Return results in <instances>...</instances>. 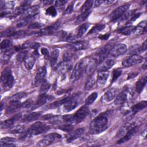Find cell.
Here are the masks:
<instances>
[{"label":"cell","instance_id":"6da1fadb","mask_svg":"<svg viewBox=\"0 0 147 147\" xmlns=\"http://www.w3.org/2000/svg\"><path fill=\"white\" fill-rule=\"evenodd\" d=\"M108 127V118L106 114H100L94 118L90 126V131L91 134H99Z\"/></svg>","mask_w":147,"mask_h":147},{"label":"cell","instance_id":"7a4b0ae2","mask_svg":"<svg viewBox=\"0 0 147 147\" xmlns=\"http://www.w3.org/2000/svg\"><path fill=\"white\" fill-rule=\"evenodd\" d=\"M50 129L49 125L43 123L41 122H37L33 123L28 130L22 133L21 138L22 139L27 138L33 136L39 135L48 131Z\"/></svg>","mask_w":147,"mask_h":147},{"label":"cell","instance_id":"3957f363","mask_svg":"<svg viewBox=\"0 0 147 147\" xmlns=\"http://www.w3.org/2000/svg\"><path fill=\"white\" fill-rule=\"evenodd\" d=\"M1 82L2 86L7 89L11 88L14 85V78L10 69L6 68L2 71L1 76Z\"/></svg>","mask_w":147,"mask_h":147},{"label":"cell","instance_id":"277c9868","mask_svg":"<svg viewBox=\"0 0 147 147\" xmlns=\"http://www.w3.org/2000/svg\"><path fill=\"white\" fill-rule=\"evenodd\" d=\"M86 64L87 63L84 60H82L76 63L70 77V80L72 83L75 82L80 78L83 71L85 70Z\"/></svg>","mask_w":147,"mask_h":147},{"label":"cell","instance_id":"5b68a950","mask_svg":"<svg viewBox=\"0 0 147 147\" xmlns=\"http://www.w3.org/2000/svg\"><path fill=\"white\" fill-rule=\"evenodd\" d=\"M61 138V136L56 133H53L45 136L42 139L40 140L37 145L38 146H47L53 143L57 142Z\"/></svg>","mask_w":147,"mask_h":147},{"label":"cell","instance_id":"8992f818","mask_svg":"<svg viewBox=\"0 0 147 147\" xmlns=\"http://www.w3.org/2000/svg\"><path fill=\"white\" fill-rule=\"evenodd\" d=\"M90 113V110L87 105L82 106L74 114L72 117V122L79 123L86 118Z\"/></svg>","mask_w":147,"mask_h":147},{"label":"cell","instance_id":"52a82bcc","mask_svg":"<svg viewBox=\"0 0 147 147\" xmlns=\"http://www.w3.org/2000/svg\"><path fill=\"white\" fill-rule=\"evenodd\" d=\"M130 7V4L123 5L114 10L110 15V20L111 22H115L119 20L122 16L127 11Z\"/></svg>","mask_w":147,"mask_h":147},{"label":"cell","instance_id":"ba28073f","mask_svg":"<svg viewBox=\"0 0 147 147\" xmlns=\"http://www.w3.org/2000/svg\"><path fill=\"white\" fill-rule=\"evenodd\" d=\"M143 61V57L140 55L134 54L127 58L125 59L122 61V65L123 67H129L141 63Z\"/></svg>","mask_w":147,"mask_h":147},{"label":"cell","instance_id":"9c48e42d","mask_svg":"<svg viewBox=\"0 0 147 147\" xmlns=\"http://www.w3.org/2000/svg\"><path fill=\"white\" fill-rule=\"evenodd\" d=\"M79 103V99L78 95L71 96L69 99L64 104L63 110L65 112H69L75 109Z\"/></svg>","mask_w":147,"mask_h":147},{"label":"cell","instance_id":"30bf717a","mask_svg":"<svg viewBox=\"0 0 147 147\" xmlns=\"http://www.w3.org/2000/svg\"><path fill=\"white\" fill-rule=\"evenodd\" d=\"M127 51V47L124 44H118L111 48L109 53L113 57H118L124 54Z\"/></svg>","mask_w":147,"mask_h":147},{"label":"cell","instance_id":"8fae6325","mask_svg":"<svg viewBox=\"0 0 147 147\" xmlns=\"http://www.w3.org/2000/svg\"><path fill=\"white\" fill-rule=\"evenodd\" d=\"M47 74V69L45 66L38 68L34 76L33 83L35 86H38L41 84V83L44 80L45 76Z\"/></svg>","mask_w":147,"mask_h":147},{"label":"cell","instance_id":"7c38bea8","mask_svg":"<svg viewBox=\"0 0 147 147\" xmlns=\"http://www.w3.org/2000/svg\"><path fill=\"white\" fill-rule=\"evenodd\" d=\"M53 99V97L51 95H48L47 94H42L40 95L38 97L36 103L33 104V105L32 106L30 110H34L36 108H38V107H40L44 105H45L46 103H47L48 101L52 100Z\"/></svg>","mask_w":147,"mask_h":147},{"label":"cell","instance_id":"4fadbf2b","mask_svg":"<svg viewBox=\"0 0 147 147\" xmlns=\"http://www.w3.org/2000/svg\"><path fill=\"white\" fill-rule=\"evenodd\" d=\"M137 126H135L131 129H130L122 137H121L117 141V144H121L126 142L128 140H129L137 132Z\"/></svg>","mask_w":147,"mask_h":147},{"label":"cell","instance_id":"5bb4252c","mask_svg":"<svg viewBox=\"0 0 147 147\" xmlns=\"http://www.w3.org/2000/svg\"><path fill=\"white\" fill-rule=\"evenodd\" d=\"M39 11V7L38 6H33L27 9L25 12L23 14L21 18H25L32 20L38 14Z\"/></svg>","mask_w":147,"mask_h":147},{"label":"cell","instance_id":"9a60e30c","mask_svg":"<svg viewBox=\"0 0 147 147\" xmlns=\"http://www.w3.org/2000/svg\"><path fill=\"white\" fill-rule=\"evenodd\" d=\"M98 61L96 59H91L88 63H87L86 68H85V73L88 75H90L93 74L96 69L97 65H98Z\"/></svg>","mask_w":147,"mask_h":147},{"label":"cell","instance_id":"2e32d148","mask_svg":"<svg viewBox=\"0 0 147 147\" xmlns=\"http://www.w3.org/2000/svg\"><path fill=\"white\" fill-rule=\"evenodd\" d=\"M21 115L20 114H16L14 117L2 122L1 123V127L2 129H6L11 127L21 118Z\"/></svg>","mask_w":147,"mask_h":147},{"label":"cell","instance_id":"e0dca14e","mask_svg":"<svg viewBox=\"0 0 147 147\" xmlns=\"http://www.w3.org/2000/svg\"><path fill=\"white\" fill-rule=\"evenodd\" d=\"M114 64V61L113 59H105L98 67V71H107L111 68Z\"/></svg>","mask_w":147,"mask_h":147},{"label":"cell","instance_id":"ac0fdd59","mask_svg":"<svg viewBox=\"0 0 147 147\" xmlns=\"http://www.w3.org/2000/svg\"><path fill=\"white\" fill-rule=\"evenodd\" d=\"M109 76V72L98 71L96 76V82L99 86H103L106 83Z\"/></svg>","mask_w":147,"mask_h":147},{"label":"cell","instance_id":"d6986e66","mask_svg":"<svg viewBox=\"0 0 147 147\" xmlns=\"http://www.w3.org/2000/svg\"><path fill=\"white\" fill-rule=\"evenodd\" d=\"M117 93H118V90L117 88H110L105 93L103 96V99L106 102H110L117 96Z\"/></svg>","mask_w":147,"mask_h":147},{"label":"cell","instance_id":"ffe728a7","mask_svg":"<svg viewBox=\"0 0 147 147\" xmlns=\"http://www.w3.org/2000/svg\"><path fill=\"white\" fill-rule=\"evenodd\" d=\"M84 128H79L76 129L74 132H72V133L68 135V136L67 138V141L68 143L72 142L73 141L80 137L84 133Z\"/></svg>","mask_w":147,"mask_h":147},{"label":"cell","instance_id":"44dd1931","mask_svg":"<svg viewBox=\"0 0 147 147\" xmlns=\"http://www.w3.org/2000/svg\"><path fill=\"white\" fill-rule=\"evenodd\" d=\"M72 67V63L70 61H63L60 63L56 68L57 71L60 74H65Z\"/></svg>","mask_w":147,"mask_h":147},{"label":"cell","instance_id":"7402d4cb","mask_svg":"<svg viewBox=\"0 0 147 147\" xmlns=\"http://www.w3.org/2000/svg\"><path fill=\"white\" fill-rule=\"evenodd\" d=\"M22 108L21 103L20 102H10V105L6 110L7 114L13 113Z\"/></svg>","mask_w":147,"mask_h":147},{"label":"cell","instance_id":"603a6c76","mask_svg":"<svg viewBox=\"0 0 147 147\" xmlns=\"http://www.w3.org/2000/svg\"><path fill=\"white\" fill-rule=\"evenodd\" d=\"M96 82V74L94 72L93 74H92L89 76L88 79L87 80L84 85L85 90H91L95 85Z\"/></svg>","mask_w":147,"mask_h":147},{"label":"cell","instance_id":"cb8c5ba5","mask_svg":"<svg viewBox=\"0 0 147 147\" xmlns=\"http://www.w3.org/2000/svg\"><path fill=\"white\" fill-rule=\"evenodd\" d=\"M135 126H136V124L133 123L125 124V125H123L119 129V130H118V131L117 133L116 137H117L118 138L122 137L130 129H131V127H133Z\"/></svg>","mask_w":147,"mask_h":147},{"label":"cell","instance_id":"d4e9b609","mask_svg":"<svg viewBox=\"0 0 147 147\" xmlns=\"http://www.w3.org/2000/svg\"><path fill=\"white\" fill-rule=\"evenodd\" d=\"M146 106V101L142 100L133 106L130 109V111L133 114H135L137 113L144 109V108H145Z\"/></svg>","mask_w":147,"mask_h":147},{"label":"cell","instance_id":"484cf974","mask_svg":"<svg viewBox=\"0 0 147 147\" xmlns=\"http://www.w3.org/2000/svg\"><path fill=\"white\" fill-rule=\"evenodd\" d=\"M70 98H71V96L62 98V99L57 100L56 101H55V102L50 103L49 105H48L46 106V107H47V109H55V108H56V107H59V106H60L62 105H64L65 102H67L69 99Z\"/></svg>","mask_w":147,"mask_h":147},{"label":"cell","instance_id":"4316f807","mask_svg":"<svg viewBox=\"0 0 147 147\" xmlns=\"http://www.w3.org/2000/svg\"><path fill=\"white\" fill-rule=\"evenodd\" d=\"M16 139L12 137H5L1 139V146H15Z\"/></svg>","mask_w":147,"mask_h":147},{"label":"cell","instance_id":"83f0119b","mask_svg":"<svg viewBox=\"0 0 147 147\" xmlns=\"http://www.w3.org/2000/svg\"><path fill=\"white\" fill-rule=\"evenodd\" d=\"M36 60V57L34 56L30 55L26 56V57L24 60V65L25 68L28 70H30L31 69H32L34 65Z\"/></svg>","mask_w":147,"mask_h":147},{"label":"cell","instance_id":"f1b7e54d","mask_svg":"<svg viewBox=\"0 0 147 147\" xmlns=\"http://www.w3.org/2000/svg\"><path fill=\"white\" fill-rule=\"evenodd\" d=\"M127 93L126 92H122L117 96L114 101V104L116 106L122 105L127 100Z\"/></svg>","mask_w":147,"mask_h":147},{"label":"cell","instance_id":"f546056e","mask_svg":"<svg viewBox=\"0 0 147 147\" xmlns=\"http://www.w3.org/2000/svg\"><path fill=\"white\" fill-rule=\"evenodd\" d=\"M146 82H147L146 77L144 76V77H142V78H141L137 82L136 85V91L137 92V93L140 94L142 92V91L144 90L145 86H146Z\"/></svg>","mask_w":147,"mask_h":147},{"label":"cell","instance_id":"4dcf8cb0","mask_svg":"<svg viewBox=\"0 0 147 147\" xmlns=\"http://www.w3.org/2000/svg\"><path fill=\"white\" fill-rule=\"evenodd\" d=\"M59 27V24H56L50 26H48L44 29H42L41 31L38 32L40 35H45V34H52L55 30L57 29Z\"/></svg>","mask_w":147,"mask_h":147},{"label":"cell","instance_id":"1f68e13d","mask_svg":"<svg viewBox=\"0 0 147 147\" xmlns=\"http://www.w3.org/2000/svg\"><path fill=\"white\" fill-rule=\"evenodd\" d=\"M59 56V51L57 49H54L49 57V63L52 67H54L57 61Z\"/></svg>","mask_w":147,"mask_h":147},{"label":"cell","instance_id":"d6a6232c","mask_svg":"<svg viewBox=\"0 0 147 147\" xmlns=\"http://www.w3.org/2000/svg\"><path fill=\"white\" fill-rule=\"evenodd\" d=\"M70 47L74 51H80L86 49V44L84 41H76L72 43Z\"/></svg>","mask_w":147,"mask_h":147},{"label":"cell","instance_id":"836d02e7","mask_svg":"<svg viewBox=\"0 0 147 147\" xmlns=\"http://www.w3.org/2000/svg\"><path fill=\"white\" fill-rule=\"evenodd\" d=\"M146 21H144L134 28L133 32L137 34H141L146 31Z\"/></svg>","mask_w":147,"mask_h":147},{"label":"cell","instance_id":"e575fe53","mask_svg":"<svg viewBox=\"0 0 147 147\" xmlns=\"http://www.w3.org/2000/svg\"><path fill=\"white\" fill-rule=\"evenodd\" d=\"M89 26H90V25L88 24H82L78 29L77 33L76 34V38L81 37L86 33V32L87 31Z\"/></svg>","mask_w":147,"mask_h":147},{"label":"cell","instance_id":"d590c367","mask_svg":"<svg viewBox=\"0 0 147 147\" xmlns=\"http://www.w3.org/2000/svg\"><path fill=\"white\" fill-rule=\"evenodd\" d=\"M134 26H125L121 28H119L117 30V32L122 34L123 35H129L132 32H133L134 30Z\"/></svg>","mask_w":147,"mask_h":147},{"label":"cell","instance_id":"8d00e7d4","mask_svg":"<svg viewBox=\"0 0 147 147\" xmlns=\"http://www.w3.org/2000/svg\"><path fill=\"white\" fill-rule=\"evenodd\" d=\"M51 87L50 83L46 80H44L41 84V87L40 88V95L47 94V92Z\"/></svg>","mask_w":147,"mask_h":147},{"label":"cell","instance_id":"74e56055","mask_svg":"<svg viewBox=\"0 0 147 147\" xmlns=\"http://www.w3.org/2000/svg\"><path fill=\"white\" fill-rule=\"evenodd\" d=\"M41 115L40 112H32L25 117V121L26 122H32L38 119Z\"/></svg>","mask_w":147,"mask_h":147},{"label":"cell","instance_id":"f35d334b","mask_svg":"<svg viewBox=\"0 0 147 147\" xmlns=\"http://www.w3.org/2000/svg\"><path fill=\"white\" fill-rule=\"evenodd\" d=\"M27 94L25 92H18L10 98V102H20L22 99L26 96Z\"/></svg>","mask_w":147,"mask_h":147},{"label":"cell","instance_id":"ab89813d","mask_svg":"<svg viewBox=\"0 0 147 147\" xmlns=\"http://www.w3.org/2000/svg\"><path fill=\"white\" fill-rule=\"evenodd\" d=\"M90 13H91V11L80 13V15L78 17V18L75 21L76 24H81L83 22H84L87 18V17L89 16Z\"/></svg>","mask_w":147,"mask_h":147},{"label":"cell","instance_id":"60d3db41","mask_svg":"<svg viewBox=\"0 0 147 147\" xmlns=\"http://www.w3.org/2000/svg\"><path fill=\"white\" fill-rule=\"evenodd\" d=\"M15 49H7L3 53L2 55L1 56V60L2 61H7L8 60H9L10 59V57H11V56L13 55V54L14 53L15 51Z\"/></svg>","mask_w":147,"mask_h":147},{"label":"cell","instance_id":"b9f144b4","mask_svg":"<svg viewBox=\"0 0 147 147\" xmlns=\"http://www.w3.org/2000/svg\"><path fill=\"white\" fill-rule=\"evenodd\" d=\"M26 55H27L26 51H25V50L21 51L16 56V63L17 64H20L21 63H22L23 61H24V60L26 57Z\"/></svg>","mask_w":147,"mask_h":147},{"label":"cell","instance_id":"7bdbcfd3","mask_svg":"<svg viewBox=\"0 0 147 147\" xmlns=\"http://www.w3.org/2000/svg\"><path fill=\"white\" fill-rule=\"evenodd\" d=\"M93 6V1H86L80 8V11L86 12L91 11V7Z\"/></svg>","mask_w":147,"mask_h":147},{"label":"cell","instance_id":"ee69618b","mask_svg":"<svg viewBox=\"0 0 147 147\" xmlns=\"http://www.w3.org/2000/svg\"><path fill=\"white\" fill-rule=\"evenodd\" d=\"M25 131V127L22 125H17L10 129V132L13 134H22Z\"/></svg>","mask_w":147,"mask_h":147},{"label":"cell","instance_id":"f6af8a7d","mask_svg":"<svg viewBox=\"0 0 147 147\" xmlns=\"http://www.w3.org/2000/svg\"><path fill=\"white\" fill-rule=\"evenodd\" d=\"M98 96V93L96 92H92L91 94L86 99L85 103L86 105H90L94 103V102L95 100V99L97 98Z\"/></svg>","mask_w":147,"mask_h":147},{"label":"cell","instance_id":"bcb514c9","mask_svg":"<svg viewBox=\"0 0 147 147\" xmlns=\"http://www.w3.org/2000/svg\"><path fill=\"white\" fill-rule=\"evenodd\" d=\"M122 71L121 68H116L113 71V76H112V81L111 83H114L115 82L118 78L121 75Z\"/></svg>","mask_w":147,"mask_h":147},{"label":"cell","instance_id":"7dc6e473","mask_svg":"<svg viewBox=\"0 0 147 147\" xmlns=\"http://www.w3.org/2000/svg\"><path fill=\"white\" fill-rule=\"evenodd\" d=\"M105 27V25L104 24H97L96 25H95V26H94L88 32V34H92L94 33H96L98 32H99L100 30H102V29H103Z\"/></svg>","mask_w":147,"mask_h":147},{"label":"cell","instance_id":"c3c4849f","mask_svg":"<svg viewBox=\"0 0 147 147\" xmlns=\"http://www.w3.org/2000/svg\"><path fill=\"white\" fill-rule=\"evenodd\" d=\"M45 14L47 15H48L49 16L51 17H55L57 16V10L55 9V7L53 6L49 7L47 10H46V12Z\"/></svg>","mask_w":147,"mask_h":147},{"label":"cell","instance_id":"681fc988","mask_svg":"<svg viewBox=\"0 0 147 147\" xmlns=\"http://www.w3.org/2000/svg\"><path fill=\"white\" fill-rule=\"evenodd\" d=\"M12 45V42L9 40H4L1 43V49H6Z\"/></svg>","mask_w":147,"mask_h":147},{"label":"cell","instance_id":"f907efd6","mask_svg":"<svg viewBox=\"0 0 147 147\" xmlns=\"http://www.w3.org/2000/svg\"><path fill=\"white\" fill-rule=\"evenodd\" d=\"M14 32H15L14 29L10 28L2 32L1 33V36L2 37H11Z\"/></svg>","mask_w":147,"mask_h":147},{"label":"cell","instance_id":"816d5d0a","mask_svg":"<svg viewBox=\"0 0 147 147\" xmlns=\"http://www.w3.org/2000/svg\"><path fill=\"white\" fill-rule=\"evenodd\" d=\"M73 126H72V125L70 123H66V124L63 125L59 127V128L64 131H69L72 130Z\"/></svg>","mask_w":147,"mask_h":147},{"label":"cell","instance_id":"f5cc1de1","mask_svg":"<svg viewBox=\"0 0 147 147\" xmlns=\"http://www.w3.org/2000/svg\"><path fill=\"white\" fill-rule=\"evenodd\" d=\"M72 57V55L69 52H65L63 56V61H70Z\"/></svg>","mask_w":147,"mask_h":147},{"label":"cell","instance_id":"db71d44e","mask_svg":"<svg viewBox=\"0 0 147 147\" xmlns=\"http://www.w3.org/2000/svg\"><path fill=\"white\" fill-rule=\"evenodd\" d=\"M26 34V32L25 31L23 30H21V31H15L14 32V33L13 34L12 36L11 37H13V38H19L22 36H24Z\"/></svg>","mask_w":147,"mask_h":147},{"label":"cell","instance_id":"11a10c76","mask_svg":"<svg viewBox=\"0 0 147 147\" xmlns=\"http://www.w3.org/2000/svg\"><path fill=\"white\" fill-rule=\"evenodd\" d=\"M44 26V25L41 23H40V22H33V23H32L30 24L29 26H28V28L29 29H38V28H40L41 27H42Z\"/></svg>","mask_w":147,"mask_h":147},{"label":"cell","instance_id":"9f6ffc18","mask_svg":"<svg viewBox=\"0 0 147 147\" xmlns=\"http://www.w3.org/2000/svg\"><path fill=\"white\" fill-rule=\"evenodd\" d=\"M73 7H74V4L73 3H71V4L69 5L65 10V11H64L65 13V14H70L73 10Z\"/></svg>","mask_w":147,"mask_h":147},{"label":"cell","instance_id":"6f0895ef","mask_svg":"<svg viewBox=\"0 0 147 147\" xmlns=\"http://www.w3.org/2000/svg\"><path fill=\"white\" fill-rule=\"evenodd\" d=\"M110 36V33H106L104 34H100L98 37V38L102 40H106L109 38Z\"/></svg>","mask_w":147,"mask_h":147},{"label":"cell","instance_id":"680465c9","mask_svg":"<svg viewBox=\"0 0 147 147\" xmlns=\"http://www.w3.org/2000/svg\"><path fill=\"white\" fill-rule=\"evenodd\" d=\"M68 1L65 0H60V1H55V5L57 6H64L65 3H67Z\"/></svg>","mask_w":147,"mask_h":147},{"label":"cell","instance_id":"91938a15","mask_svg":"<svg viewBox=\"0 0 147 147\" xmlns=\"http://www.w3.org/2000/svg\"><path fill=\"white\" fill-rule=\"evenodd\" d=\"M55 115H53L52 114H47L45 115H44L42 117V119L43 120H48V119H51L52 118H53Z\"/></svg>","mask_w":147,"mask_h":147},{"label":"cell","instance_id":"94428289","mask_svg":"<svg viewBox=\"0 0 147 147\" xmlns=\"http://www.w3.org/2000/svg\"><path fill=\"white\" fill-rule=\"evenodd\" d=\"M41 52L44 56H49V51L46 48H42L41 49Z\"/></svg>","mask_w":147,"mask_h":147},{"label":"cell","instance_id":"6125c7cd","mask_svg":"<svg viewBox=\"0 0 147 147\" xmlns=\"http://www.w3.org/2000/svg\"><path fill=\"white\" fill-rule=\"evenodd\" d=\"M103 0H102V1H99V0L94 1H93V6L98 7V6H100V5L103 4Z\"/></svg>","mask_w":147,"mask_h":147},{"label":"cell","instance_id":"be15d7a7","mask_svg":"<svg viewBox=\"0 0 147 147\" xmlns=\"http://www.w3.org/2000/svg\"><path fill=\"white\" fill-rule=\"evenodd\" d=\"M115 1H113V0H107V1H103V3L105 5H112L114 3H115Z\"/></svg>","mask_w":147,"mask_h":147},{"label":"cell","instance_id":"e7e4bbea","mask_svg":"<svg viewBox=\"0 0 147 147\" xmlns=\"http://www.w3.org/2000/svg\"><path fill=\"white\" fill-rule=\"evenodd\" d=\"M42 2L45 5H48L52 4L53 2V1H50V0H46V1H43Z\"/></svg>","mask_w":147,"mask_h":147},{"label":"cell","instance_id":"03108f58","mask_svg":"<svg viewBox=\"0 0 147 147\" xmlns=\"http://www.w3.org/2000/svg\"><path fill=\"white\" fill-rule=\"evenodd\" d=\"M141 47V49H142V52L146 50V41H144V42L142 44V45Z\"/></svg>","mask_w":147,"mask_h":147}]
</instances>
